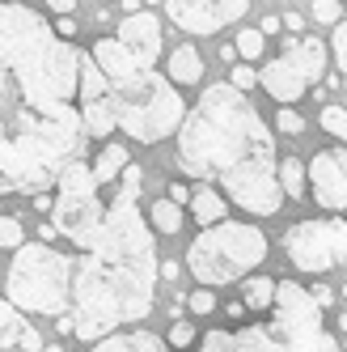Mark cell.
Here are the masks:
<instances>
[{
	"label": "cell",
	"mask_w": 347,
	"mask_h": 352,
	"mask_svg": "<svg viewBox=\"0 0 347 352\" xmlns=\"http://www.w3.org/2000/svg\"><path fill=\"white\" fill-rule=\"evenodd\" d=\"M81 60L38 9L0 0V195L51 187L85 153Z\"/></svg>",
	"instance_id": "1"
},
{
	"label": "cell",
	"mask_w": 347,
	"mask_h": 352,
	"mask_svg": "<svg viewBox=\"0 0 347 352\" xmlns=\"http://www.w3.org/2000/svg\"><path fill=\"white\" fill-rule=\"evenodd\" d=\"M144 170L132 162L119 174V191L106 199V212L77 242V285H72V336L106 340L123 327H136L153 314L161 259L140 212Z\"/></svg>",
	"instance_id": "2"
},
{
	"label": "cell",
	"mask_w": 347,
	"mask_h": 352,
	"mask_svg": "<svg viewBox=\"0 0 347 352\" xmlns=\"http://www.w3.org/2000/svg\"><path fill=\"white\" fill-rule=\"evenodd\" d=\"M178 170L204 183L220 179L229 204L250 217H276L284 204L271 128L233 81L208 85L187 111L178 128Z\"/></svg>",
	"instance_id": "3"
},
{
	"label": "cell",
	"mask_w": 347,
	"mask_h": 352,
	"mask_svg": "<svg viewBox=\"0 0 347 352\" xmlns=\"http://www.w3.org/2000/svg\"><path fill=\"white\" fill-rule=\"evenodd\" d=\"M195 352H339V340L322 327L313 293L296 280H280L267 318L208 331Z\"/></svg>",
	"instance_id": "4"
},
{
	"label": "cell",
	"mask_w": 347,
	"mask_h": 352,
	"mask_svg": "<svg viewBox=\"0 0 347 352\" xmlns=\"http://www.w3.org/2000/svg\"><path fill=\"white\" fill-rule=\"evenodd\" d=\"M72 285H77V255H64L51 242L17 246L5 272V297L21 314H47V318L68 314Z\"/></svg>",
	"instance_id": "5"
},
{
	"label": "cell",
	"mask_w": 347,
	"mask_h": 352,
	"mask_svg": "<svg viewBox=\"0 0 347 352\" xmlns=\"http://www.w3.org/2000/svg\"><path fill=\"white\" fill-rule=\"evenodd\" d=\"M267 259V234L250 221H216L191 242L187 272L204 289L237 285L246 272H254Z\"/></svg>",
	"instance_id": "6"
},
{
	"label": "cell",
	"mask_w": 347,
	"mask_h": 352,
	"mask_svg": "<svg viewBox=\"0 0 347 352\" xmlns=\"http://www.w3.org/2000/svg\"><path fill=\"white\" fill-rule=\"evenodd\" d=\"M110 107H115L119 128L140 144H157V140L174 136L187 119L178 85L169 77H161V72H153V68L140 72L136 81L110 85Z\"/></svg>",
	"instance_id": "7"
},
{
	"label": "cell",
	"mask_w": 347,
	"mask_h": 352,
	"mask_svg": "<svg viewBox=\"0 0 347 352\" xmlns=\"http://www.w3.org/2000/svg\"><path fill=\"white\" fill-rule=\"evenodd\" d=\"M102 212H106V199H102V183L93 179V162L72 157L60 170V179H56V204H51V212H47L51 225H56V234L77 246L93 225L102 221Z\"/></svg>",
	"instance_id": "8"
},
{
	"label": "cell",
	"mask_w": 347,
	"mask_h": 352,
	"mask_svg": "<svg viewBox=\"0 0 347 352\" xmlns=\"http://www.w3.org/2000/svg\"><path fill=\"white\" fill-rule=\"evenodd\" d=\"M322 72H326V43L322 38H292L284 56L267 60L259 68V81L280 107H288V102H301Z\"/></svg>",
	"instance_id": "9"
},
{
	"label": "cell",
	"mask_w": 347,
	"mask_h": 352,
	"mask_svg": "<svg viewBox=\"0 0 347 352\" xmlns=\"http://www.w3.org/2000/svg\"><path fill=\"white\" fill-rule=\"evenodd\" d=\"M284 255L301 272H331L347 263V221L322 217V221H296L284 234Z\"/></svg>",
	"instance_id": "10"
},
{
	"label": "cell",
	"mask_w": 347,
	"mask_h": 352,
	"mask_svg": "<svg viewBox=\"0 0 347 352\" xmlns=\"http://www.w3.org/2000/svg\"><path fill=\"white\" fill-rule=\"evenodd\" d=\"M165 13L187 34H216L250 13V0H165Z\"/></svg>",
	"instance_id": "11"
},
{
	"label": "cell",
	"mask_w": 347,
	"mask_h": 352,
	"mask_svg": "<svg viewBox=\"0 0 347 352\" xmlns=\"http://www.w3.org/2000/svg\"><path fill=\"white\" fill-rule=\"evenodd\" d=\"M309 191L326 212L347 208V148H322L309 162Z\"/></svg>",
	"instance_id": "12"
},
{
	"label": "cell",
	"mask_w": 347,
	"mask_h": 352,
	"mask_svg": "<svg viewBox=\"0 0 347 352\" xmlns=\"http://www.w3.org/2000/svg\"><path fill=\"white\" fill-rule=\"evenodd\" d=\"M119 38H123V47H128L144 68H157V60H161V21L148 9L123 17L119 21Z\"/></svg>",
	"instance_id": "13"
},
{
	"label": "cell",
	"mask_w": 347,
	"mask_h": 352,
	"mask_svg": "<svg viewBox=\"0 0 347 352\" xmlns=\"http://www.w3.org/2000/svg\"><path fill=\"white\" fill-rule=\"evenodd\" d=\"M89 56H93V60H97V68H102L106 77H110V85L136 81L140 72H148V68L128 52V47H123V38H119V34H102V38L89 47Z\"/></svg>",
	"instance_id": "14"
},
{
	"label": "cell",
	"mask_w": 347,
	"mask_h": 352,
	"mask_svg": "<svg viewBox=\"0 0 347 352\" xmlns=\"http://www.w3.org/2000/svg\"><path fill=\"white\" fill-rule=\"evenodd\" d=\"M0 348H5V352H13V348H21V352H43L47 348L43 336L30 327V318L21 314L9 297H0Z\"/></svg>",
	"instance_id": "15"
},
{
	"label": "cell",
	"mask_w": 347,
	"mask_h": 352,
	"mask_svg": "<svg viewBox=\"0 0 347 352\" xmlns=\"http://www.w3.org/2000/svg\"><path fill=\"white\" fill-rule=\"evenodd\" d=\"M89 352H169V344L144 327H128V331H115L106 340H97Z\"/></svg>",
	"instance_id": "16"
},
{
	"label": "cell",
	"mask_w": 347,
	"mask_h": 352,
	"mask_svg": "<svg viewBox=\"0 0 347 352\" xmlns=\"http://www.w3.org/2000/svg\"><path fill=\"white\" fill-rule=\"evenodd\" d=\"M165 77L174 81V85H200L204 81V56L195 52L191 43H182V47H174V52L165 56Z\"/></svg>",
	"instance_id": "17"
},
{
	"label": "cell",
	"mask_w": 347,
	"mask_h": 352,
	"mask_svg": "<svg viewBox=\"0 0 347 352\" xmlns=\"http://www.w3.org/2000/svg\"><path fill=\"white\" fill-rule=\"evenodd\" d=\"M128 166H132V153L110 140V144L97 148V157H93V179L102 183V187H110V183H119V174L128 170Z\"/></svg>",
	"instance_id": "18"
},
{
	"label": "cell",
	"mask_w": 347,
	"mask_h": 352,
	"mask_svg": "<svg viewBox=\"0 0 347 352\" xmlns=\"http://www.w3.org/2000/svg\"><path fill=\"white\" fill-rule=\"evenodd\" d=\"M81 119H85V132H89V140L115 136L119 119H115V107H110V94H106V98H97V102H81Z\"/></svg>",
	"instance_id": "19"
},
{
	"label": "cell",
	"mask_w": 347,
	"mask_h": 352,
	"mask_svg": "<svg viewBox=\"0 0 347 352\" xmlns=\"http://www.w3.org/2000/svg\"><path fill=\"white\" fill-rule=\"evenodd\" d=\"M225 212H229V195H220L216 187H200L191 195V217L204 225H216V221H225Z\"/></svg>",
	"instance_id": "20"
},
{
	"label": "cell",
	"mask_w": 347,
	"mask_h": 352,
	"mask_svg": "<svg viewBox=\"0 0 347 352\" xmlns=\"http://www.w3.org/2000/svg\"><path fill=\"white\" fill-rule=\"evenodd\" d=\"M276 289H280V280H271V276H250L246 289H241L246 310L250 314H271V306H276Z\"/></svg>",
	"instance_id": "21"
},
{
	"label": "cell",
	"mask_w": 347,
	"mask_h": 352,
	"mask_svg": "<svg viewBox=\"0 0 347 352\" xmlns=\"http://www.w3.org/2000/svg\"><path fill=\"white\" fill-rule=\"evenodd\" d=\"M148 221H153L157 234L174 238V234L182 230V204H174L169 195H161V199H153V204H148Z\"/></svg>",
	"instance_id": "22"
},
{
	"label": "cell",
	"mask_w": 347,
	"mask_h": 352,
	"mask_svg": "<svg viewBox=\"0 0 347 352\" xmlns=\"http://www.w3.org/2000/svg\"><path fill=\"white\" fill-rule=\"evenodd\" d=\"M305 174H309V170H305L301 157H284V162H280V183H284V195H288V199H301V195H305Z\"/></svg>",
	"instance_id": "23"
},
{
	"label": "cell",
	"mask_w": 347,
	"mask_h": 352,
	"mask_svg": "<svg viewBox=\"0 0 347 352\" xmlns=\"http://www.w3.org/2000/svg\"><path fill=\"white\" fill-rule=\"evenodd\" d=\"M237 56L246 60V64H254L259 56H263V47H267V34L263 30H254V26H246V30H237Z\"/></svg>",
	"instance_id": "24"
},
{
	"label": "cell",
	"mask_w": 347,
	"mask_h": 352,
	"mask_svg": "<svg viewBox=\"0 0 347 352\" xmlns=\"http://www.w3.org/2000/svg\"><path fill=\"white\" fill-rule=\"evenodd\" d=\"M165 344H169V348H178V352L195 348V344H200V336H195V322H187V318H174V322H169V336H165Z\"/></svg>",
	"instance_id": "25"
},
{
	"label": "cell",
	"mask_w": 347,
	"mask_h": 352,
	"mask_svg": "<svg viewBox=\"0 0 347 352\" xmlns=\"http://www.w3.org/2000/svg\"><path fill=\"white\" fill-rule=\"evenodd\" d=\"M17 246H26V225L5 212L0 217V250H17Z\"/></svg>",
	"instance_id": "26"
},
{
	"label": "cell",
	"mask_w": 347,
	"mask_h": 352,
	"mask_svg": "<svg viewBox=\"0 0 347 352\" xmlns=\"http://www.w3.org/2000/svg\"><path fill=\"white\" fill-rule=\"evenodd\" d=\"M322 128H326L331 136H339V140H347V111L343 107H326L322 111Z\"/></svg>",
	"instance_id": "27"
},
{
	"label": "cell",
	"mask_w": 347,
	"mask_h": 352,
	"mask_svg": "<svg viewBox=\"0 0 347 352\" xmlns=\"http://www.w3.org/2000/svg\"><path fill=\"white\" fill-rule=\"evenodd\" d=\"M276 128H280L284 136H301V132H305V119L296 115L292 107H280V115H276Z\"/></svg>",
	"instance_id": "28"
},
{
	"label": "cell",
	"mask_w": 347,
	"mask_h": 352,
	"mask_svg": "<svg viewBox=\"0 0 347 352\" xmlns=\"http://www.w3.org/2000/svg\"><path fill=\"white\" fill-rule=\"evenodd\" d=\"M313 17L326 21V26H339V21H343V5H339V0H313Z\"/></svg>",
	"instance_id": "29"
},
{
	"label": "cell",
	"mask_w": 347,
	"mask_h": 352,
	"mask_svg": "<svg viewBox=\"0 0 347 352\" xmlns=\"http://www.w3.org/2000/svg\"><path fill=\"white\" fill-rule=\"evenodd\" d=\"M187 306H191V314H212V310H216V293H212V289H195V293L187 297Z\"/></svg>",
	"instance_id": "30"
},
{
	"label": "cell",
	"mask_w": 347,
	"mask_h": 352,
	"mask_svg": "<svg viewBox=\"0 0 347 352\" xmlns=\"http://www.w3.org/2000/svg\"><path fill=\"white\" fill-rule=\"evenodd\" d=\"M229 81H233V85H237V89L246 94V89H254V85H259V72H254L250 64H233V72H229Z\"/></svg>",
	"instance_id": "31"
},
{
	"label": "cell",
	"mask_w": 347,
	"mask_h": 352,
	"mask_svg": "<svg viewBox=\"0 0 347 352\" xmlns=\"http://www.w3.org/2000/svg\"><path fill=\"white\" fill-rule=\"evenodd\" d=\"M335 60H339V68H347V17L335 26Z\"/></svg>",
	"instance_id": "32"
},
{
	"label": "cell",
	"mask_w": 347,
	"mask_h": 352,
	"mask_svg": "<svg viewBox=\"0 0 347 352\" xmlns=\"http://www.w3.org/2000/svg\"><path fill=\"white\" fill-rule=\"evenodd\" d=\"M165 195H169V199H174V204H191V195H195V191H191V187H187V183H182V179H174V183H169V191H165Z\"/></svg>",
	"instance_id": "33"
},
{
	"label": "cell",
	"mask_w": 347,
	"mask_h": 352,
	"mask_svg": "<svg viewBox=\"0 0 347 352\" xmlns=\"http://www.w3.org/2000/svg\"><path fill=\"white\" fill-rule=\"evenodd\" d=\"M56 34H60V38H77V17H72V13L60 17V21H56Z\"/></svg>",
	"instance_id": "34"
},
{
	"label": "cell",
	"mask_w": 347,
	"mask_h": 352,
	"mask_svg": "<svg viewBox=\"0 0 347 352\" xmlns=\"http://www.w3.org/2000/svg\"><path fill=\"white\" fill-rule=\"evenodd\" d=\"M309 293H313V301H318V306H322V310H326V306H331V301H335V289H331V285H313Z\"/></svg>",
	"instance_id": "35"
},
{
	"label": "cell",
	"mask_w": 347,
	"mask_h": 352,
	"mask_svg": "<svg viewBox=\"0 0 347 352\" xmlns=\"http://www.w3.org/2000/svg\"><path fill=\"white\" fill-rule=\"evenodd\" d=\"M47 9H51L56 17H68L72 9H77V0H47Z\"/></svg>",
	"instance_id": "36"
},
{
	"label": "cell",
	"mask_w": 347,
	"mask_h": 352,
	"mask_svg": "<svg viewBox=\"0 0 347 352\" xmlns=\"http://www.w3.org/2000/svg\"><path fill=\"white\" fill-rule=\"evenodd\" d=\"M178 276H182V263L178 259H165L161 263V280H178Z\"/></svg>",
	"instance_id": "37"
},
{
	"label": "cell",
	"mask_w": 347,
	"mask_h": 352,
	"mask_svg": "<svg viewBox=\"0 0 347 352\" xmlns=\"http://www.w3.org/2000/svg\"><path fill=\"white\" fill-rule=\"evenodd\" d=\"M263 34H276V30H284V17H276V13H271V17H263V26H259Z\"/></svg>",
	"instance_id": "38"
},
{
	"label": "cell",
	"mask_w": 347,
	"mask_h": 352,
	"mask_svg": "<svg viewBox=\"0 0 347 352\" xmlns=\"http://www.w3.org/2000/svg\"><path fill=\"white\" fill-rule=\"evenodd\" d=\"M284 30H288V34H301V30H305V21L296 17V13H284Z\"/></svg>",
	"instance_id": "39"
},
{
	"label": "cell",
	"mask_w": 347,
	"mask_h": 352,
	"mask_svg": "<svg viewBox=\"0 0 347 352\" xmlns=\"http://www.w3.org/2000/svg\"><path fill=\"white\" fill-rule=\"evenodd\" d=\"M225 314H229L233 322H241V318H246V301H229V306H225Z\"/></svg>",
	"instance_id": "40"
},
{
	"label": "cell",
	"mask_w": 347,
	"mask_h": 352,
	"mask_svg": "<svg viewBox=\"0 0 347 352\" xmlns=\"http://www.w3.org/2000/svg\"><path fill=\"white\" fill-rule=\"evenodd\" d=\"M119 5H123V17H128V13H140L144 0H119Z\"/></svg>",
	"instance_id": "41"
},
{
	"label": "cell",
	"mask_w": 347,
	"mask_h": 352,
	"mask_svg": "<svg viewBox=\"0 0 347 352\" xmlns=\"http://www.w3.org/2000/svg\"><path fill=\"white\" fill-rule=\"evenodd\" d=\"M335 327H339V331H347V310L339 314V322H335Z\"/></svg>",
	"instance_id": "42"
},
{
	"label": "cell",
	"mask_w": 347,
	"mask_h": 352,
	"mask_svg": "<svg viewBox=\"0 0 347 352\" xmlns=\"http://www.w3.org/2000/svg\"><path fill=\"white\" fill-rule=\"evenodd\" d=\"M43 352H64V344H47V348H43Z\"/></svg>",
	"instance_id": "43"
},
{
	"label": "cell",
	"mask_w": 347,
	"mask_h": 352,
	"mask_svg": "<svg viewBox=\"0 0 347 352\" xmlns=\"http://www.w3.org/2000/svg\"><path fill=\"white\" fill-rule=\"evenodd\" d=\"M144 5H165V0H144Z\"/></svg>",
	"instance_id": "44"
},
{
	"label": "cell",
	"mask_w": 347,
	"mask_h": 352,
	"mask_svg": "<svg viewBox=\"0 0 347 352\" xmlns=\"http://www.w3.org/2000/svg\"><path fill=\"white\" fill-rule=\"evenodd\" d=\"M343 297H347V289H343Z\"/></svg>",
	"instance_id": "45"
}]
</instances>
